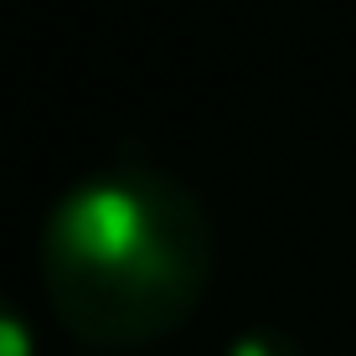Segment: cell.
Wrapping results in <instances>:
<instances>
[{"mask_svg": "<svg viewBox=\"0 0 356 356\" xmlns=\"http://www.w3.org/2000/svg\"><path fill=\"white\" fill-rule=\"evenodd\" d=\"M47 264L57 305L83 336L129 341L186 315L202 284L207 238L176 191L104 181L67 196Z\"/></svg>", "mask_w": 356, "mask_h": 356, "instance_id": "obj_1", "label": "cell"}, {"mask_svg": "<svg viewBox=\"0 0 356 356\" xmlns=\"http://www.w3.org/2000/svg\"><path fill=\"white\" fill-rule=\"evenodd\" d=\"M0 356H31V336H26V325L16 321V315L0 305Z\"/></svg>", "mask_w": 356, "mask_h": 356, "instance_id": "obj_2", "label": "cell"}]
</instances>
